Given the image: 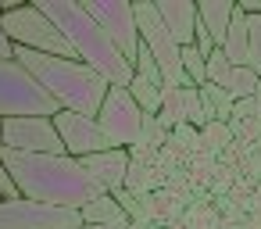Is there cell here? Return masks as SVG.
I'll use <instances>...</instances> for the list:
<instances>
[{
	"mask_svg": "<svg viewBox=\"0 0 261 229\" xmlns=\"http://www.w3.org/2000/svg\"><path fill=\"white\" fill-rule=\"evenodd\" d=\"M168 140H172V133L158 122V115H143V136H140V143H147L154 150H165Z\"/></svg>",
	"mask_w": 261,
	"mask_h": 229,
	"instance_id": "obj_25",
	"label": "cell"
},
{
	"mask_svg": "<svg viewBox=\"0 0 261 229\" xmlns=\"http://www.w3.org/2000/svg\"><path fill=\"white\" fill-rule=\"evenodd\" d=\"M83 165H86V172H90L108 193H115V190L125 186V175H129L133 158H129V150H104V154L83 158Z\"/></svg>",
	"mask_w": 261,
	"mask_h": 229,
	"instance_id": "obj_12",
	"label": "cell"
},
{
	"mask_svg": "<svg viewBox=\"0 0 261 229\" xmlns=\"http://www.w3.org/2000/svg\"><path fill=\"white\" fill-rule=\"evenodd\" d=\"M200 100H204V108H207L211 122H225V125L232 122V108H236V100L229 97V90L204 83V86H200Z\"/></svg>",
	"mask_w": 261,
	"mask_h": 229,
	"instance_id": "obj_17",
	"label": "cell"
},
{
	"mask_svg": "<svg viewBox=\"0 0 261 229\" xmlns=\"http://www.w3.org/2000/svg\"><path fill=\"white\" fill-rule=\"evenodd\" d=\"M129 93L136 97V104L143 108V115H158V111H161V100H165V86H158V83H150V79L136 75V79L129 83Z\"/></svg>",
	"mask_w": 261,
	"mask_h": 229,
	"instance_id": "obj_18",
	"label": "cell"
},
{
	"mask_svg": "<svg viewBox=\"0 0 261 229\" xmlns=\"http://www.w3.org/2000/svg\"><path fill=\"white\" fill-rule=\"evenodd\" d=\"M36 4L65 33V40L75 50V58L83 65H90L93 72H100L111 86H129L136 79V65L115 47V40L97 26V18L79 4V0H36Z\"/></svg>",
	"mask_w": 261,
	"mask_h": 229,
	"instance_id": "obj_2",
	"label": "cell"
},
{
	"mask_svg": "<svg viewBox=\"0 0 261 229\" xmlns=\"http://www.w3.org/2000/svg\"><path fill=\"white\" fill-rule=\"evenodd\" d=\"M54 125L61 133V143H65V154L68 158H90V154H104V150H115L111 140L104 136V129L97 125V118H86V115H75V111H58L54 115Z\"/></svg>",
	"mask_w": 261,
	"mask_h": 229,
	"instance_id": "obj_10",
	"label": "cell"
},
{
	"mask_svg": "<svg viewBox=\"0 0 261 229\" xmlns=\"http://www.w3.org/2000/svg\"><path fill=\"white\" fill-rule=\"evenodd\" d=\"M247 29H250V68L261 75V15H247Z\"/></svg>",
	"mask_w": 261,
	"mask_h": 229,
	"instance_id": "obj_26",
	"label": "cell"
},
{
	"mask_svg": "<svg viewBox=\"0 0 261 229\" xmlns=\"http://www.w3.org/2000/svg\"><path fill=\"white\" fill-rule=\"evenodd\" d=\"M11 58H15V43L8 40L4 29H0V61H11Z\"/></svg>",
	"mask_w": 261,
	"mask_h": 229,
	"instance_id": "obj_30",
	"label": "cell"
},
{
	"mask_svg": "<svg viewBox=\"0 0 261 229\" xmlns=\"http://www.w3.org/2000/svg\"><path fill=\"white\" fill-rule=\"evenodd\" d=\"M125 190L136 193V197H147V193L165 190V168L161 165H140V161H133L129 165V175H125Z\"/></svg>",
	"mask_w": 261,
	"mask_h": 229,
	"instance_id": "obj_15",
	"label": "cell"
},
{
	"mask_svg": "<svg viewBox=\"0 0 261 229\" xmlns=\"http://www.w3.org/2000/svg\"><path fill=\"white\" fill-rule=\"evenodd\" d=\"M0 229H83V215L33 200H0Z\"/></svg>",
	"mask_w": 261,
	"mask_h": 229,
	"instance_id": "obj_8",
	"label": "cell"
},
{
	"mask_svg": "<svg viewBox=\"0 0 261 229\" xmlns=\"http://www.w3.org/2000/svg\"><path fill=\"white\" fill-rule=\"evenodd\" d=\"M0 200H18V190H15V183H11L4 161H0Z\"/></svg>",
	"mask_w": 261,
	"mask_h": 229,
	"instance_id": "obj_29",
	"label": "cell"
},
{
	"mask_svg": "<svg viewBox=\"0 0 261 229\" xmlns=\"http://www.w3.org/2000/svg\"><path fill=\"white\" fill-rule=\"evenodd\" d=\"M61 108L22 61H0V118H54Z\"/></svg>",
	"mask_w": 261,
	"mask_h": 229,
	"instance_id": "obj_4",
	"label": "cell"
},
{
	"mask_svg": "<svg viewBox=\"0 0 261 229\" xmlns=\"http://www.w3.org/2000/svg\"><path fill=\"white\" fill-rule=\"evenodd\" d=\"M229 97L232 100H250L257 90H261V75L254 68H232V79H229Z\"/></svg>",
	"mask_w": 261,
	"mask_h": 229,
	"instance_id": "obj_20",
	"label": "cell"
},
{
	"mask_svg": "<svg viewBox=\"0 0 261 229\" xmlns=\"http://www.w3.org/2000/svg\"><path fill=\"white\" fill-rule=\"evenodd\" d=\"M83 229H86V225H83Z\"/></svg>",
	"mask_w": 261,
	"mask_h": 229,
	"instance_id": "obj_35",
	"label": "cell"
},
{
	"mask_svg": "<svg viewBox=\"0 0 261 229\" xmlns=\"http://www.w3.org/2000/svg\"><path fill=\"white\" fill-rule=\"evenodd\" d=\"M154 8H158V18L165 22V29L172 33V40L179 47H193L197 22H200V11L193 0H154Z\"/></svg>",
	"mask_w": 261,
	"mask_h": 229,
	"instance_id": "obj_11",
	"label": "cell"
},
{
	"mask_svg": "<svg viewBox=\"0 0 261 229\" xmlns=\"http://www.w3.org/2000/svg\"><path fill=\"white\" fill-rule=\"evenodd\" d=\"M129 229H154V222H129Z\"/></svg>",
	"mask_w": 261,
	"mask_h": 229,
	"instance_id": "obj_33",
	"label": "cell"
},
{
	"mask_svg": "<svg viewBox=\"0 0 261 229\" xmlns=\"http://www.w3.org/2000/svg\"><path fill=\"white\" fill-rule=\"evenodd\" d=\"M133 218H122V222H111V225H86V229H129Z\"/></svg>",
	"mask_w": 261,
	"mask_h": 229,
	"instance_id": "obj_32",
	"label": "cell"
},
{
	"mask_svg": "<svg viewBox=\"0 0 261 229\" xmlns=\"http://www.w3.org/2000/svg\"><path fill=\"white\" fill-rule=\"evenodd\" d=\"M182 72L190 75L193 86H204L207 83V58L197 47H182Z\"/></svg>",
	"mask_w": 261,
	"mask_h": 229,
	"instance_id": "obj_22",
	"label": "cell"
},
{
	"mask_svg": "<svg viewBox=\"0 0 261 229\" xmlns=\"http://www.w3.org/2000/svg\"><path fill=\"white\" fill-rule=\"evenodd\" d=\"M0 29L8 33V40L15 47H25V50H40V54H50V58H75L72 43L65 40V33L40 11V4H25L22 11H11L0 18ZM79 61V58H75Z\"/></svg>",
	"mask_w": 261,
	"mask_h": 229,
	"instance_id": "obj_5",
	"label": "cell"
},
{
	"mask_svg": "<svg viewBox=\"0 0 261 229\" xmlns=\"http://www.w3.org/2000/svg\"><path fill=\"white\" fill-rule=\"evenodd\" d=\"M0 133H4V118H0Z\"/></svg>",
	"mask_w": 261,
	"mask_h": 229,
	"instance_id": "obj_34",
	"label": "cell"
},
{
	"mask_svg": "<svg viewBox=\"0 0 261 229\" xmlns=\"http://www.w3.org/2000/svg\"><path fill=\"white\" fill-rule=\"evenodd\" d=\"M229 79H232V61L225 58V50L218 47V50H211V58H207V83L211 86H229Z\"/></svg>",
	"mask_w": 261,
	"mask_h": 229,
	"instance_id": "obj_23",
	"label": "cell"
},
{
	"mask_svg": "<svg viewBox=\"0 0 261 229\" xmlns=\"http://www.w3.org/2000/svg\"><path fill=\"white\" fill-rule=\"evenodd\" d=\"M79 215H83V225H111V222H122V218H129V215L122 211V204H118L111 193H104L100 200L86 204Z\"/></svg>",
	"mask_w": 261,
	"mask_h": 229,
	"instance_id": "obj_16",
	"label": "cell"
},
{
	"mask_svg": "<svg viewBox=\"0 0 261 229\" xmlns=\"http://www.w3.org/2000/svg\"><path fill=\"white\" fill-rule=\"evenodd\" d=\"M0 147L18 154H65L54 118H4Z\"/></svg>",
	"mask_w": 261,
	"mask_h": 229,
	"instance_id": "obj_9",
	"label": "cell"
},
{
	"mask_svg": "<svg viewBox=\"0 0 261 229\" xmlns=\"http://www.w3.org/2000/svg\"><path fill=\"white\" fill-rule=\"evenodd\" d=\"M83 8L97 18V26L115 40V47L136 65L140 58V22H136V4H129V0H83Z\"/></svg>",
	"mask_w": 261,
	"mask_h": 229,
	"instance_id": "obj_7",
	"label": "cell"
},
{
	"mask_svg": "<svg viewBox=\"0 0 261 229\" xmlns=\"http://www.w3.org/2000/svg\"><path fill=\"white\" fill-rule=\"evenodd\" d=\"M197 11H200L204 29L211 33L215 47H225L229 26H232V18H236V0H200Z\"/></svg>",
	"mask_w": 261,
	"mask_h": 229,
	"instance_id": "obj_13",
	"label": "cell"
},
{
	"mask_svg": "<svg viewBox=\"0 0 261 229\" xmlns=\"http://www.w3.org/2000/svg\"><path fill=\"white\" fill-rule=\"evenodd\" d=\"M158 122H161L168 133H175L179 125H186V115H182V90H165V100H161Z\"/></svg>",
	"mask_w": 261,
	"mask_h": 229,
	"instance_id": "obj_21",
	"label": "cell"
},
{
	"mask_svg": "<svg viewBox=\"0 0 261 229\" xmlns=\"http://www.w3.org/2000/svg\"><path fill=\"white\" fill-rule=\"evenodd\" d=\"M111 197H115V200H118V204H122V211H125V215H129V218H133V222H136V218H140V197H136V193H129V190H125V186H122V190H115V193H111Z\"/></svg>",
	"mask_w": 261,
	"mask_h": 229,
	"instance_id": "obj_27",
	"label": "cell"
},
{
	"mask_svg": "<svg viewBox=\"0 0 261 229\" xmlns=\"http://www.w3.org/2000/svg\"><path fill=\"white\" fill-rule=\"evenodd\" d=\"M0 161H4L18 197L33 200V204L83 211L86 204H93L108 193L86 172V165L68 154H18V150L0 147Z\"/></svg>",
	"mask_w": 261,
	"mask_h": 229,
	"instance_id": "obj_1",
	"label": "cell"
},
{
	"mask_svg": "<svg viewBox=\"0 0 261 229\" xmlns=\"http://www.w3.org/2000/svg\"><path fill=\"white\" fill-rule=\"evenodd\" d=\"M200 136H204V143H207V150H211L215 158H218L225 147H232V143H236V136H232V129H229L225 122H211Z\"/></svg>",
	"mask_w": 261,
	"mask_h": 229,
	"instance_id": "obj_24",
	"label": "cell"
},
{
	"mask_svg": "<svg viewBox=\"0 0 261 229\" xmlns=\"http://www.w3.org/2000/svg\"><path fill=\"white\" fill-rule=\"evenodd\" d=\"M225 58L232 61V68H250V29H247V15L236 8V18L229 26V36H225Z\"/></svg>",
	"mask_w": 261,
	"mask_h": 229,
	"instance_id": "obj_14",
	"label": "cell"
},
{
	"mask_svg": "<svg viewBox=\"0 0 261 229\" xmlns=\"http://www.w3.org/2000/svg\"><path fill=\"white\" fill-rule=\"evenodd\" d=\"M236 8L243 15H261V0H236Z\"/></svg>",
	"mask_w": 261,
	"mask_h": 229,
	"instance_id": "obj_31",
	"label": "cell"
},
{
	"mask_svg": "<svg viewBox=\"0 0 261 229\" xmlns=\"http://www.w3.org/2000/svg\"><path fill=\"white\" fill-rule=\"evenodd\" d=\"M182 115H186V125L200 129V133L211 125V115H207V108L200 100V86H186L182 90Z\"/></svg>",
	"mask_w": 261,
	"mask_h": 229,
	"instance_id": "obj_19",
	"label": "cell"
},
{
	"mask_svg": "<svg viewBox=\"0 0 261 229\" xmlns=\"http://www.w3.org/2000/svg\"><path fill=\"white\" fill-rule=\"evenodd\" d=\"M15 61H22L40 79V86L58 100L61 111H75L86 118L100 115L111 83L100 72H93L90 65H83L75 58H50L40 50H25V47H15Z\"/></svg>",
	"mask_w": 261,
	"mask_h": 229,
	"instance_id": "obj_3",
	"label": "cell"
},
{
	"mask_svg": "<svg viewBox=\"0 0 261 229\" xmlns=\"http://www.w3.org/2000/svg\"><path fill=\"white\" fill-rule=\"evenodd\" d=\"M97 125L104 129V136L111 140L115 150H129V147L140 143V136H143V108L136 104L129 86H111L108 90L104 108L97 115Z\"/></svg>",
	"mask_w": 261,
	"mask_h": 229,
	"instance_id": "obj_6",
	"label": "cell"
},
{
	"mask_svg": "<svg viewBox=\"0 0 261 229\" xmlns=\"http://www.w3.org/2000/svg\"><path fill=\"white\" fill-rule=\"evenodd\" d=\"M232 118H240V122H254V118H257V100H254V97H250V100H236Z\"/></svg>",
	"mask_w": 261,
	"mask_h": 229,
	"instance_id": "obj_28",
	"label": "cell"
}]
</instances>
